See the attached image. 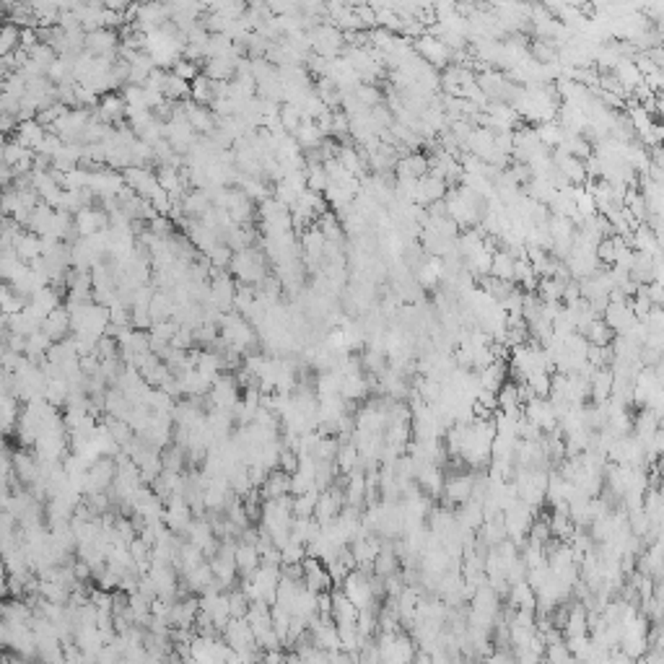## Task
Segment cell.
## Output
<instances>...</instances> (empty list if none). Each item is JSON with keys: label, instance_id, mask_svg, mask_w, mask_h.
I'll return each instance as SVG.
<instances>
[{"label": "cell", "instance_id": "cell-1", "mask_svg": "<svg viewBox=\"0 0 664 664\" xmlns=\"http://www.w3.org/2000/svg\"><path fill=\"white\" fill-rule=\"evenodd\" d=\"M416 47H418V55L426 60L428 65H434V68H444L446 62L452 60V50H449L439 37H431V34H423V37L416 42Z\"/></svg>", "mask_w": 664, "mask_h": 664}, {"label": "cell", "instance_id": "cell-2", "mask_svg": "<svg viewBox=\"0 0 664 664\" xmlns=\"http://www.w3.org/2000/svg\"><path fill=\"white\" fill-rule=\"evenodd\" d=\"M110 228V213L99 208H86L76 216V231L80 239H89L94 234H101Z\"/></svg>", "mask_w": 664, "mask_h": 664}, {"label": "cell", "instance_id": "cell-3", "mask_svg": "<svg viewBox=\"0 0 664 664\" xmlns=\"http://www.w3.org/2000/svg\"><path fill=\"white\" fill-rule=\"evenodd\" d=\"M259 496H262V501H278V498L291 496V475L283 473V470L270 473L265 486L259 488Z\"/></svg>", "mask_w": 664, "mask_h": 664}, {"label": "cell", "instance_id": "cell-4", "mask_svg": "<svg viewBox=\"0 0 664 664\" xmlns=\"http://www.w3.org/2000/svg\"><path fill=\"white\" fill-rule=\"evenodd\" d=\"M55 213H58V210L50 208L47 203H40L37 208L31 210L29 221H26V228H29L31 234H37V237H47L52 231V223H55Z\"/></svg>", "mask_w": 664, "mask_h": 664}, {"label": "cell", "instance_id": "cell-5", "mask_svg": "<svg viewBox=\"0 0 664 664\" xmlns=\"http://www.w3.org/2000/svg\"><path fill=\"white\" fill-rule=\"evenodd\" d=\"M293 138H296V143L301 146V151L307 153V151H317L322 143H325V135H322V130H319V125L314 122V119H304L301 125H298V130L293 133Z\"/></svg>", "mask_w": 664, "mask_h": 664}, {"label": "cell", "instance_id": "cell-6", "mask_svg": "<svg viewBox=\"0 0 664 664\" xmlns=\"http://www.w3.org/2000/svg\"><path fill=\"white\" fill-rule=\"evenodd\" d=\"M42 330H44V332H47V335H50L52 340H55V343L65 340V332H68V330H73V325H70V312H68V307L62 304V307L55 309L50 317L44 319Z\"/></svg>", "mask_w": 664, "mask_h": 664}, {"label": "cell", "instance_id": "cell-7", "mask_svg": "<svg viewBox=\"0 0 664 664\" xmlns=\"http://www.w3.org/2000/svg\"><path fill=\"white\" fill-rule=\"evenodd\" d=\"M13 247H16V255H19L26 265H31L34 259L42 257V237L31 234V231H21L19 237L13 239Z\"/></svg>", "mask_w": 664, "mask_h": 664}, {"label": "cell", "instance_id": "cell-8", "mask_svg": "<svg viewBox=\"0 0 664 664\" xmlns=\"http://www.w3.org/2000/svg\"><path fill=\"white\" fill-rule=\"evenodd\" d=\"M262 565V555H259L257 545H247V543H237V568L239 574L249 579V576Z\"/></svg>", "mask_w": 664, "mask_h": 664}, {"label": "cell", "instance_id": "cell-9", "mask_svg": "<svg viewBox=\"0 0 664 664\" xmlns=\"http://www.w3.org/2000/svg\"><path fill=\"white\" fill-rule=\"evenodd\" d=\"M358 615H361V610L348 599L346 592H332V620L337 625L358 623Z\"/></svg>", "mask_w": 664, "mask_h": 664}, {"label": "cell", "instance_id": "cell-10", "mask_svg": "<svg viewBox=\"0 0 664 664\" xmlns=\"http://www.w3.org/2000/svg\"><path fill=\"white\" fill-rule=\"evenodd\" d=\"M491 275H496L498 280H506V283H514L516 257L509 249H498L496 255H493V270H491Z\"/></svg>", "mask_w": 664, "mask_h": 664}, {"label": "cell", "instance_id": "cell-11", "mask_svg": "<svg viewBox=\"0 0 664 664\" xmlns=\"http://www.w3.org/2000/svg\"><path fill=\"white\" fill-rule=\"evenodd\" d=\"M21 47V26L13 21H6L0 29V55H13Z\"/></svg>", "mask_w": 664, "mask_h": 664}, {"label": "cell", "instance_id": "cell-12", "mask_svg": "<svg viewBox=\"0 0 664 664\" xmlns=\"http://www.w3.org/2000/svg\"><path fill=\"white\" fill-rule=\"evenodd\" d=\"M161 459H164V470H169V473H179V475H182V470H185V465H187V449L179 446V444H171L161 452Z\"/></svg>", "mask_w": 664, "mask_h": 664}, {"label": "cell", "instance_id": "cell-13", "mask_svg": "<svg viewBox=\"0 0 664 664\" xmlns=\"http://www.w3.org/2000/svg\"><path fill=\"white\" fill-rule=\"evenodd\" d=\"M366 491H368V486H366V477L361 475V473H350L348 475V486H346V501H348V506H358L364 498H366Z\"/></svg>", "mask_w": 664, "mask_h": 664}, {"label": "cell", "instance_id": "cell-14", "mask_svg": "<svg viewBox=\"0 0 664 664\" xmlns=\"http://www.w3.org/2000/svg\"><path fill=\"white\" fill-rule=\"evenodd\" d=\"M330 187V174L325 164H312L307 167V189L317 192V195H325Z\"/></svg>", "mask_w": 664, "mask_h": 664}, {"label": "cell", "instance_id": "cell-15", "mask_svg": "<svg viewBox=\"0 0 664 664\" xmlns=\"http://www.w3.org/2000/svg\"><path fill=\"white\" fill-rule=\"evenodd\" d=\"M319 501V491H309L304 496H293V519H314V509Z\"/></svg>", "mask_w": 664, "mask_h": 664}, {"label": "cell", "instance_id": "cell-16", "mask_svg": "<svg viewBox=\"0 0 664 664\" xmlns=\"http://www.w3.org/2000/svg\"><path fill=\"white\" fill-rule=\"evenodd\" d=\"M537 138H540V143L545 146V148H553V146H563V138H565V130L558 125V122H543L540 128L535 130Z\"/></svg>", "mask_w": 664, "mask_h": 664}, {"label": "cell", "instance_id": "cell-17", "mask_svg": "<svg viewBox=\"0 0 664 664\" xmlns=\"http://www.w3.org/2000/svg\"><path fill=\"white\" fill-rule=\"evenodd\" d=\"M29 156H34V151L21 146L16 138H6V146H3V164L6 167H16L19 161L29 159Z\"/></svg>", "mask_w": 664, "mask_h": 664}, {"label": "cell", "instance_id": "cell-18", "mask_svg": "<svg viewBox=\"0 0 664 664\" xmlns=\"http://www.w3.org/2000/svg\"><path fill=\"white\" fill-rule=\"evenodd\" d=\"M213 80L205 78V76H198L192 80V101L200 104V107H210L213 104Z\"/></svg>", "mask_w": 664, "mask_h": 664}, {"label": "cell", "instance_id": "cell-19", "mask_svg": "<svg viewBox=\"0 0 664 664\" xmlns=\"http://www.w3.org/2000/svg\"><path fill=\"white\" fill-rule=\"evenodd\" d=\"M353 94H356V99L361 101L366 110H374V107L382 104V94H379V89L374 86V83H361Z\"/></svg>", "mask_w": 664, "mask_h": 664}, {"label": "cell", "instance_id": "cell-20", "mask_svg": "<svg viewBox=\"0 0 664 664\" xmlns=\"http://www.w3.org/2000/svg\"><path fill=\"white\" fill-rule=\"evenodd\" d=\"M130 327L148 332L153 327V317H151L148 307H130Z\"/></svg>", "mask_w": 664, "mask_h": 664}, {"label": "cell", "instance_id": "cell-21", "mask_svg": "<svg viewBox=\"0 0 664 664\" xmlns=\"http://www.w3.org/2000/svg\"><path fill=\"white\" fill-rule=\"evenodd\" d=\"M171 73L174 76H179L182 80H187V83H192V80L198 78V76H203V68H200L198 62H189V60L179 58L177 62H174V68H171Z\"/></svg>", "mask_w": 664, "mask_h": 664}, {"label": "cell", "instance_id": "cell-22", "mask_svg": "<svg viewBox=\"0 0 664 664\" xmlns=\"http://www.w3.org/2000/svg\"><path fill=\"white\" fill-rule=\"evenodd\" d=\"M395 571V555L387 550H382V553L377 555V561H374V574L377 576H389Z\"/></svg>", "mask_w": 664, "mask_h": 664}, {"label": "cell", "instance_id": "cell-23", "mask_svg": "<svg viewBox=\"0 0 664 664\" xmlns=\"http://www.w3.org/2000/svg\"><path fill=\"white\" fill-rule=\"evenodd\" d=\"M332 135L335 138H348L350 135V117L343 110H337L335 117H332Z\"/></svg>", "mask_w": 664, "mask_h": 664}, {"label": "cell", "instance_id": "cell-24", "mask_svg": "<svg viewBox=\"0 0 664 664\" xmlns=\"http://www.w3.org/2000/svg\"><path fill=\"white\" fill-rule=\"evenodd\" d=\"M278 470H283V473H288V475H293L298 470V454L296 452H291V449H283V454H280V462H278Z\"/></svg>", "mask_w": 664, "mask_h": 664}, {"label": "cell", "instance_id": "cell-25", "mask_svg": "<svg viewBox=\"0 0 664 664\" xmlns=\"http://www.w3.org/2000/svg\"><path fill=\"white\" fill-rule=\"evenodd\" d=\"M262 664H288V656L283 654L280 649H273V652H268V654H265Z\"/></svg>", "mask_w": 664, "mask_h": 664}]
</instances>
